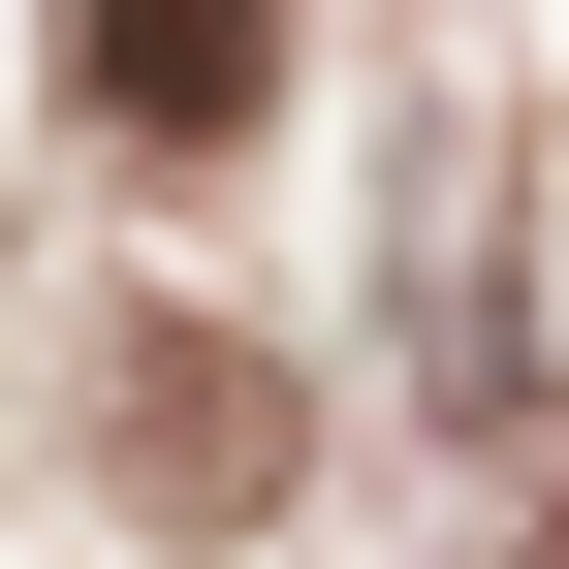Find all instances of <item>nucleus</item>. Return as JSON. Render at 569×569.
I'll return each instance as SVG.
<instances>
[{
	"label": "nucleus",
	"instance_id": "f257e3e1",
	"mask_svg": "<svg viewBox=\"0 0 569 569\" xmlns=\"http://www.w3.org/2000/svg\"><path fill=\"white\" fill-rule=\"evenodd\" d=\"M96 475L190 507V538H253V507H284V348H253V317H127V348H96Z\"/></svg>",
	"mask_w": 569,
	"mask_h": 569
},
{
	"label": "nucleus",
	"instance_id": "f03ea898",
	"mask_svg": "<svg viewBox=\"0 0 569 569\" xmlns=\"http://www.w3.org/2000/svg\"><path fill=\"white\" fill-rule=\"evenodd\" d=\"M63 63H96L127 159H222V127L284 96V0H63Z\"/></svg>",
	"mask_w": 569,
	"mask_h": 569
}]
</instances>
